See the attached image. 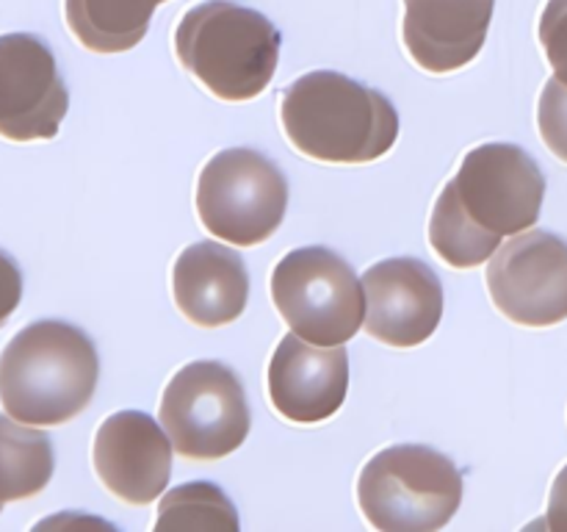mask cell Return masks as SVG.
I'll return each mask as SVG.
<instances>
[{
    "mask_svg": "<svg viewBox=\"0 0 567 532\" xmlns=\"http://www.w3.org/2000/svg\"><path fill=\"white\" fill-rule=\"evenodd\" d=\"M546 200L540 164L524 147L487 142L468 150L430 216V244L454 269L493 258L504 236L532 231Z\"/></svg>",
    "mask_w": 567,
    "mask_h": 532,
    "instance_id": "6da1fadb",
    "label": "cell"
},
{
    "mask_svg": "<svg viewBox=\"0 0 567 532\" xmlns=\"http://www.w3.org/2000/svg\"><path fill=\"white\" fill-rule=\"evenodd\" d=\"M280 122L297 153L324 164H371L399 139L396 105L336 70L297 78L282 92Z\"/></svg>",
    "mask_w": 567,
    "mask_h": 532,
    "instance_id": "7a4b0ae2",
    "label": "cell"
},
{
    "mask_svg": "<svg viewBox=\"0 0 567 532\" xmlns=\"http://www.w3.org/2000/svg\"><path fill=\"white\" fill-rule=\"evenodd\" d=\"M97 377V349L81 327L61 319L33 321L0 355V402L25 424H66L89 408Z\"/></svg>",
    "mask_w": 567,
    "mask_h": 532,
    "instance_id": "3957f363",
    "label": "cell"
},
{
    "mask_svg": "<svg viewBox=\"0 0 567 532\" xmlns=\"http://www.w3.org/2000/svg\"><path fill=\"white\" fill-rule=\"evenodd\" d=\"M280 44L282 37L269 17L233 0L192 6L175 28L181 66L225 103H247L264 94L277 72Z\"/></svg>",
    "mask_w": 567,
    "mask_h": 532,
    "instance_id": "277c9868",
    "label": "cell"
},
{
    "mask_svg": "<svg viewBox=\"0 0 567 532\" xmlns=\"http://www.w3.org/2000/svg\"><path fill=\"white\" fill-rule=\"evenodd\" d=\"M463 491L452 458L424 443H396L363 466L358 504L380 532H435L454 519Z\"/></svg>",
    "mask_w": 567,
    "mask_h": 532,
    "instance_id": "5b68a950",
    "label": "cell"
},
{
    "mask_svg": "<svg viewBox=\"0 0 567 532\" xmlns=\"http://www.w3.org/2000/svg\"><path fill=\"white\" fill-rule=\"evenodd\" d=\"M288 211V177L269 155L249 147L216 153L197 181V214L225 244L255 247L277 233Z\"/></svg>",
    "mask_w": 567,
    "mask_h": 532,
    "instance_id": "8992f818",
    "label": "cell"
},
{
    "mask_svg": "<svg viewBox=\"0 0 567 532\" xmlns=\"http://www.w3.org/2000/svg\"><path fill=\"white\" fill-rule=\"evenodd\" d=\"M158 421L181 458L210 463L247 441L252 413L241 377L230 366L192 360L166 382Z\"/></svg>",
    "mask_w": 567,
    "mask_h": 532,
    "instance_id": "52a82bcc",
    "label": "cell"
},
{
    "mask_svg": "<svg viewBox=\"0 0 567 532\" xmlns=\"http://www.w3.org/2000/svg\"><path fill=\"white\" fill-rule=\"evenodd\" d=\"M365 291L352 266L327 247H299L277 260L271 299L286 325L305 341L336 347L358 336Z\"/></svg>",
    "mask_w": 567,
    "mask_h": 532,
    "instance_id": "ba28073f",
    "label": "cell"
},
{
    "mask_svg": "<svg viewBox=\"0 0 567 532\" xmlns=\"http://www.w3.org/2000/svg\"><path fill=\"white\" fill-rule=\"evenodd\" d=\"M487 294L502 316L520 327H554L567 319V242L557 233L524 231L493 253Z\"/></svg>",
    "mask_w": 567,
    "mask_h": 532,
    "instance_id": "9c48e42d",
    "label": "cell"
},
{
    "mask_svg": "<svg viewBox=\"0 0 567 532\" xmlns=\"http://www.w3.org/2000/svg\"><path fill=\"white\" fill-rule=\"evenodd\" d=\"M70 111V89L53 50L37 33L0 37V136L50 142Z\"/></svg>",
    "mask_w": 567,
    "mask_h": 532,
    "instance_id": "30bf717a",
    "label": "cell"
},
{
    "mask_svg": "<svg viewBox=\"0 0 567 532\" xmlns=\"http://www.w3.org/2000/svg\"><path fill=\"white\" fill-rule=\"evenodd\" d=\"M365 330L396 349L430 341L443 319V283L419 258H385L363 275Z\"/></svg>",
    "mask_w": 567,
    "mask_h": 532,
    "instance_id": "8fae6325",
    "label": "cell"
},
{
    "mask_svg": "<svg viewBox=\"0 0 567 532\" xmlns=\"http://www.w3.org/2000/svg\"><path fill=\"white\" fill-rule=\"evenodd\" d=\"M172 438L144 410L111 413L94 432L92 463L100 482L125 504H153L169 485Z\"/></svg>",
    "mask_w": 567,
    "mask_h": 532,
    "instance_id": "7c38bea8",
    "label": "cell"
},
{
    "mask_svg": "<svg viewBox=\"0 0 567 532\" xmlns=\"http://www.w3.org/2000/svg\"><path fill=\"white\" fill-rule=\"evenodd\" d=\"M271 408L293 424H319L343 408L349 393V352L343 344L319 347L288 332L269 364Z\"/></svg>",
    "mask_w": 567,
    "mask_h": 532,
    "instance_id": "4fadbf2b",
    "label": "cell"
},
{
    "mask_svg": "<svg viewBox=\"0 0 567 532\" xmlns=\"http://www.w3.org/2000/svg\"><path fill=\"white\" fill-rule=\"evenodd\" d=\"M493 9L496 0H404V50L432 75L463 70L485 48Z\"/></svg>",
    "mask_w": 567,
    "mask_h": 532,
    "instance_id": "5bb4252c",
    "label": "cell"
},
{
    "mask_svg": "<svg viewBox=\"0 0 567 532\" xmlns=\"http://www.w3.org/2000/svg\"><path fill=\"white\" fill-rule=\"evenodd\" d=\"M172 294L192 325L205 330L233 325L249 303L247 264L219 242L188 244L172 266Z\"/></svg>",
    "mask_w": 567,
    "mask_h": 532,
    "instance_id": "9a60e30c",
    "label": "cell"
},
{
    "mask_svg": "<svg viewBox=\"0 0 567 532\" xmlns=\"http://www.w3.org/2000/svg\"><path fill=\"white\" fill-rule=\"evenodd\" d=\"M164 0H64L66 28L92 53H125L147 37Z\"/></svg>",
    "mask_w": 567,
    "mask_h": 532,
    "instance_id": "2e32d148",
    "label": "cell"
},
{
    "mask_svg": "<svg viewBox=\"0 0 567 532\" xmlns=\"http://www.w3.org/2000/svg\"><path fill=\"white\" fill-rule=\"evenodd\" d=\"M53 441L44 430L0 413V502L31 499L53 480Z\"/></svg>",
    "mask_w": 567,
    "mask_h": 532,
    "instance_id": "e0dca14e",
    "label": "cell"
},
{
    "mask_svg": "<svg viewBox=\"0 0 567 532\" xmlns=\"http://www.w3.org/2000/svg\"><path fill=\"white\" fill-rule=\"evenodd\" d=\"M241 526L236 504L219 485L208 480L183 482L172 488L158 504L155 532L188 530V532H236Z\"/></svg>",
    "mask_w": 567,
    "mask_h": 532,
    "instance_id": "ac0fdd59",
    "label": "cell"
},
{
    "mask_svg": "<svg viewBox=\"0 0 567 532\" xmlns=\"http://www.w3.org/2000/svg\"><path fill=\"white\" fill-rule=\"evenodd\" d=\"M537 127L546 147L567 164V86L559 78H548L537 103Z\"/></svg>",
    "mask_w": 567,
    "mask_h": 532,
    "instance_id": "d6986e66",
    "label": "cell"
},
{
    "mask_svg": "<svg viewBox=\"0 0 567 532\" xmlns=\"http://www.w3.org/2000/svg\"><path fill=\"white\" fill-rule=\"evenodd\" d=\"M540 44L554 78L567 86V0H548L540 14Z\"/></svg>",
    "mask_w": 567,
    "mask_h": 532,
    "instance_id": "ffe728a7",
    "label": "cell"
},
{
    "mask_svg": "<svg viewBox=\"0 0 567 532\" xmlns=\"http://www.w3.org/2000/svg\"><path fill=\"white\" fill-rule=\"evenodd\" d=\"M22 299V272L9 253L0 249V327L14 316Z\"/></svg>",
    "mask_w": 567,
    "mask_h": 532,
    "instance_id": "44dd1931",
    "label": "cell"
},
{
    "mask_svg": "<svg viewBox=\"0 0 567 532\" xmlns=\"http://www.w3.org/2000/svg\"><path fill=\"white\" fill-rule=\"evenodd\" d=\"M543 524H546L548 530L567 532V463L563 466V471L554 477L551 497H548V513Z\"/></svg>",
    "mask_w": 567,
    "mask_h": 532,
    "instance_id": "7402d4cb",
    "label": "cell"
},
{
    "mask_svg": "<svg viewBox=\"0 0 567 532\" xmlns=\"http://www.w3.org/2000/svg\"><path fill=\"white\" fill-rule=\"evenodd\" d=\"M0 508H3V502H0Z\"/></svg>",
    "mask_w": 567,
    "mask_h": 532,
    "instance_id": "603a6c76",
    "label": "cell"
}]
</instances>
